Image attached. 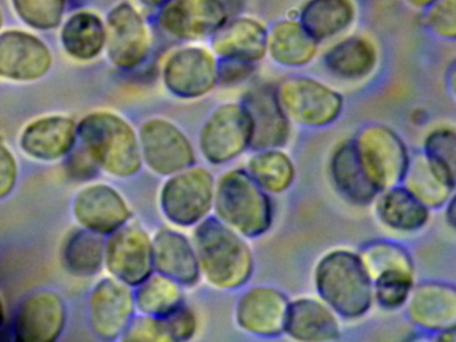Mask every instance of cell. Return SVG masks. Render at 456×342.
<instances>
[{
    "label": "cell",
    "mask_w": 456,
    "mask_h": 342,
    "mask_svg": "<svg viewBox=\"0 0 456 342\" xmlns=\"http://www.w3.org/2000/svg\"><path fill=\"white\" fill-rule=\"evenodd\" d=\"M74 213L85 227L98 234L117 232L130 218L129 208L121 195L103 184L79 192Z\"/></svg>",
    "instance_id": "20"
},
{
    "label": "cell",
    "mask_w": 456,
    "mask_h": 342,
    "mask_svg": "<svg viewBox=\"0 0 456 342\" xmlns=\"http://www.w3.org/2000/svg\"><path fill=\"white\" fill-rule=\"evenodd\" d=\"M164 80L178 98L208 95L218 85V61L213 51L199 45L175 51L164 67Z\"/></svg>",
    "instance_id": "10"
},
{
    "label": "cell",
    "mask_w": 456,
    "mask_h": 342,
    "mask_svg": "<svg viewBox=\"0 0 456 342\" xmlns=\"http://www.w3.org/2000/svg\"><path fill=\"white\" fill-rule=\"evenodd\" d=\"M317 50L319 42L305 31L300 21H281L268 32V53L281 66H306L314 61Z\"/></svg>",
    "instance_id": "28"
},
{
    "label": "cell",
    "mask_w": 456,
    "mask_h": 342,
    "mask_svg": "<svg viewBox=\"0 0 456 342\" xmlns=\"http://www.w3.org/2000/svg\"><path fill=\"white\" fill-rule=\"evenodd\" d=\"M445 205H447L445 219H447L448 224L453 229L455 227V200H453V197Z\"/></svg>",
    "instance_id": "45"
},
{
    "label": "cell",
    "mask_w": 456,
    "mask_h": 342,
    "mask_svg": "<svg viewBox=\"0 0 456 342\" xmlns=\"http://www.w3.org/2000/svg\"><path fill=\"white\" fill-rule=\"evenodd\" d=\"M140 146L149 167L161 175H173L196 163V151L188 136L167 119L148 120L141 128Z\"/></svg>",
    "instance_id": "9"
},
{
    "label": "cell",
    "mask_w": 456,
    "mask_h": 342,
    "mask_svg": "<svg viewBox=\"0 0 456 342\" xmlns=\"http://www.w3.org/2000/svg\"><path fill=\"white\" fill-rule=\"evenodd\" d=\"M354 16V5L349 0H309L301 10L300 24L320 42L344 31Z\"/></svg>",
    "instance_id": "30"
},
{
    "label": "cell",
    "mask_w": 456,
    "mask_h": 342,
    "mask_svg": "<svg viewBox=\"0 0 456 342\" xmlns=\"http://www.w3.org/2000/svg\"><path fill=\"white\" fill-rule=\"evenodd\" d=\"M252 125L241 103L221 104L200 133V150L212 165H225L250 147Z\"/></svg>",
    "instance_id": "8"
},
{
    "label": "cell",
    "mask_w": 456,
    "mask_h": 342,
    "mask_svg": "<svg viewBox=\"0 0 456 342\" xmlns=\"http://www.w3.org/2000/svg\"><path fill=\"white\" fill-rule=\"evenodd\" d=\"M359 256L372 282L381 275L392 272L415 274V265L410 253L403 246L389 240H375L362 246Z\"/></svg>",
    "instance_id": "34"
},
{
    "label": "cell",
    "mask_w": 456,
    "mask_h": 342,
    "mask_svg": "<svg viewBox=\"0 0 456 342\" xmlns=\"http://www.w3.org/2000/svg\"><path fill=\"white\" fill-rule=\"evenodd\" d=\"M65 305L53 291H39L28 297L20 307L15 323L18 341L52 342L65 326Z\"/></svg>",
    "instance_id": "18"
},
{
    "label": "cell",
    "mask_w": 456,
    "mask_h": 342,
    "mask_svg": "<svg viewBox=\"0 0 456 342\" xmlns=\"http://www.w3.org/2000/svg\"><path fill=\"white\" fill-rule=\"evenodd\" d=\"M4 305H2V301H0V325L4 323Z\"/></svg>",
    "instance_id": "48"
},
{
    "label": "cell",
    "mask_w": 456,
    "mask_h": 342,
    "mask_svg": "<svg viewBox=\"0 0 456 342\" xmlns=\"http://www.w3.org/2000/svg\"><path fill=\"white\" fill-rule=\"evenodd\" d=\"M153 264L157 272L183 286L201 278L193 243L175 230L164 229L153 240Z\"/></svg>",
    "instance_id": "22"
},
{
    "label": "cell",
    "mask_w": 456,
    "mask_h": 342,
    "mask_svg": "<svg viewBox=\"0 0 456 342\" xmlns=\"http://www.w3.org/2000/svg\"><path fill=\"white\" fill-rule=\"evenodd\" d=\"M142 2L151 5H161L164 4V3L170 2V0H142Z\"/></svg>",
    "instance_id": "47"
},
{
    "label": "cell",
    "mask_w": 456,
    "mask_h": 342,
    "mask_svg": "<svg viewBox=\"0 0 456 342\" xmlns=\"http://www.w3.org/2000/svg\"><path fill=\"white\" fill-rule=\"evenodd\" d=\"M290 299L279 289L256 286L242 294L236 307L237 325L245 333L279 337L285 333Z\"/></svg>",
    "instance_id": "11"
},
{
    "label": "cell",
    "mask_w": 456,
    "mask_h": 342,
    "mask_svg": "<svg viewBox=\"0 0 456 342\" xmlns=\"http://www.w3.org/2000/svg\"><path fill=\"white\" fill-rule=\"evenodd\" d=\"M17 179V163L12 152L0 143V198L6 197Z\"/></svg>",
    "instance_id": "43"
},
{
    "label": "cell",
    "mask_w": 456,
    "mask_h": 342,
    "mask_svg": "<svg viewBox=\"0 0 456 342\" xmlns=\"http://www.w3.org/2000/svg\"><path fill=\"white\" fill-rule=\"evenodd\" d=\"M314 285L320 299L341 317L360 318L372 307V281L354 251L338 248L322 256Z\"/></svg>",
    "instance_id": "2"
},
{
    "label": "cell",
    "mask_w": 456,
    "mask_h": 342,
    "mask_svg": "<svg viewBox=\"0 0 456 342\" xmlns=\"http://www.w3.org/2000/svg\"><path fill=\"white\" fill-rule=\"evenodd\" d=\"M78 135L87 154L114 175H134L142 166V152L134 130L116 115H89L79 125Z\"/></svg>",
    "instance_id": "4"
},
{
    "label": "cell",
    "mask_w": 456,
    "mask_h": 342,
    "mask_svg": "<svg viewBox=\"0 0 456 342\" xmlns=\"http://www.w3.org/2000/svg\"><path fill=\"white\" fill-rule=\"evenodd\" d=\"M193 246L200 273L218 290H236L249 282L255 272V256L247 238L216 218L207 216L197 224Z\"/></svg>",
    "instance_id": "1"
},
{
    "label": "cell",
    "mask_w": 456,
    "mask_h": 342,
    "mask_svg": "<svg viewBox=\"0 0 456 342\" xmlns=\"http://www.w3.org/2000/svg\"><path fill=\"white\" fill-rule=\"evenodd\" d=\"M162 320L172 341H188L193 338L199 328L196 314L191 307L183 305V302L169 314L162 317Z\"/></svg>",
    "instance_id": "39"
},
{
    "label": "cell",
    "mask_w": 456,
    "mask_h": 342,
    "mask_svg": "<svg viewBox=\"0 0 456 342\" xmlns=\"http://www.w3.org/2000/svg\"><path fill=\"white\" fill-rule=\"evenodd\" d=\"M126 337L125 339L129 341H145V342H170L169 334L165 328L162 317H146L137 318L134 322L129 323Z\"/></svg>",
    "instance_id": "41"
},
{
    "label": "cell",
    "mask_w": 456,
    "mask_h": 342,
    "mask_svg": "<svg viewBox=\"0 0 456 342\" xmlns=\"http://www.w3.org/2000/svg\"><path fill=\"white\" fill-rule=\"evenodd\" d=\"M106 39L109 55L117 66L133 69L148 55V29L130 5H121L109 15Z\"/></svg>",
    "instance_id": "16"
},
{
    "label": "cell",
    "mask_w": 456,
    "mask_h": 342,
    "mask_svg": "<svg viewBox=\"0 0 456 342\" xmlns=\"http://www.w3.org/2000/svg\"><path fill=\"white\" fill-rule=\"evenodd\" d=\"M0 26H2V15H0Z\"/></svg>",
    "instance_id": "49"
},
{
    "label": "cell",
    "mask_w": 456,
    "mask_h": 342,
    "mask_svg": "<svg viewBox=\"0 0 456 342\" xmlns=\"http://www.w3.org/2000/svg\"><path fill=\"white\" fill-rule=\"evenodd\" d=\"M215 189V176L208 168L191 166L170 175L162 187V211L173 224L194 226L213 210Z\"/></svg>",
    "instance_id": "7"
},
{
    "label": "cell",
    "mask_w": 456,
    "mask_h": 342,
    "mask_svg": "<svg viewBox=\"0 0 456 342\" xmlns=\"http://www.w3.org/2000/svg\"><path fill=\"white\" fill-rule=\"evenodd\" d=\"M277 101L290 123L308 128H322L340 118L344 99L330 86L295 77L285 79L276 88Z\"/></svg>",
    "instance_id": "6"
},
{
    "label": "cell",
    "mask_w": 456,
    "mask_h": 342,
    "mask_svg": "<svg viewBox=\"0 0 456 342\" xmlns=\"http://www.w3.org/2000/svg\"><path fill=\"white\" fill-rule=\"evenodd\" d=\"M455 182V174H451L421 152L410 158L402 183L431 210L443 208L453 197Z\"/></svg>",
    "instance_id": "24"
},
{
    "label": "cell",
    "mask_w": 456,
    "mask_h": 342,
    "mask_svg": "<svg viewBox=\"0 0 456 342\" xmlns=\"http://www.w3.org/2000/svg\"><path fill=\"white\" fill-rule=\"evenodd\" d=\"M216 218L244 238H258L271 229L273 203L244 168L223 174L216 182Z\"/></svg>",
    "instance_id": "3"
},
{
    "label": "cell",
    "mask_w": 456,
    "mask_h": 342,
    "mask_svg": "<svg viewBox=\"0 0 456 342\" xmlns=\"http://www.w3.org/2000/svg\"><path fill=\"white\" fill-rule=\"evenodd\" d=\"M95 160L82 147L70 158V173L76 176H90L95 173Z\"/></svg>",
    "instance_id": "44"
},
{
    "label": "cell",
    "mask_w": 456,
    "mask_h": 342,
    "mask_svg": "<svg viewBox=\"0 0 456 342\" xmlns=\"http://www.w3.org/2000/svg\"><path fill=\"white\" fill-rule=\"evenodd\" d=\"M78 128L68 118L50 117L31 123L22 135V147L31 157L52 160L73 149Z\"/></svg>",
    "instance_id": "26"
},
{
    "label": "cell",
    "mask_w": 456,
    "mask_h": 342,
    "mask_svg": "<svg viewBox=\"0 0 456 342\" xmlns=\"http://www.w3.org/2000/svg\"><path fill=\"white\" fill-rule=\"evenodd\" d=\"M52 64L46 45L20 31L0 37V75L10 79L33 80L44 77Z\"/></svg>",
    "instance_id": "17"
},
{
    "label": "cell",
    "mask_w": 456,
    "mask_h": 342,
    "mask_svg": "<svg viewBox=\"0 0 456 342\" xmlns=\"http://www.w3.org/2000/svg\"><path fill=\"white\" fill-rule=\"evenodd\" d=\"M135 302L143 314L165 317L183 304V289L180 283L159 273L141 283Z\"/></svg>",
    "instance_id": "35"
},
{
    "label": "cell",
    "mask_w": 456,
    "mask_h": 342,
    "mask_svg": "<svg viewBox=\"0 0 456 342\" xmlns=\"http://www.w3.org/2000/svg\"><path fill=\"white\" fill-rule=\"evenodd\" d=\"M407 310L410 320L423 330L437 334L455 330V286L434 281L413 285Z\"/></svg>",
    "instance_id": "15"
},
{
    "label": "cell",
    "mask_w": 456,
    "mask_h": 342,
    "mask_svg": "<svg viewBox=\"0 0 456 342\" xmlns=\"http://www.w3.org/2000/svg\"><path fill=\"white\" fill-rule=\"evenodd\" d=\"M375 200L381 224L395 232H418L428 222L429 208L402 184L379 192Z\"/></svg>",
    "instance_id": "27"
},
{
    "label": "cell",
    "mask_w": 456,
    "mask_h": 342,
    "mask_svg": "<svg viewBox=\"0 0 456 342\" xmlns=\"http://www.w3.org/2000/svg\"><path fill=\"white\" fill-rule=\"evenodd\" d=\"M415 285V274L392 272L373 281V301L386 310H396L407 304L411 290Z\"/></svg>",
    "instance_id": "36"
},
{
    "label": "cell",
    "mask_w": 456,
    "mask_h": 342,
    "mask_svg": "<svg viewBox=\"0 0 456 342\" xmlns=\"http://www.w3.org/2000/svg\"><path fill=\"white\" fill-rule=\"evenodd\" d=\"M212 37L213 53L221 59L256 63L268 53V31L253 19L225 21Z\"/></svg>",
    "instance_id": "23"
},
{
    "label": "cell",
    "mask_w": 456,
    "mask_h": 342,
    "mask_svg": "<svg viewBox=\"0 0 456 342\" xmlns=\"http://www.w3.org/2000/svg\"><path fill=\"white\" fill-rule=\"evenodd\" d=\"M135 299L129 285L103 280L95 288L92 299V325L98 336L117 338L130 323Z\"/></svg>",
    "instance_id": "19"
},
{
    "label": "cell",
    "mask_w": 456,
    "mask_h": 342,
    "mask_svg": "<svg viewBox=\"0 0 456 342\" xmlns=\"http://www.w3.org/2000/svg\"><path fill=\"white\" fill-rule=\"evenodd\" d=\"M98 232L76 230L63 248V264L69 272L81 277L95 274L103 259V242Z\"/></svg>",
    "instance_id": "33"
},
{
    "label": "cell",
    "mask_w": 456,
    "mask_h": 342,
    "mask_svg": "<svg viewBox=\"0 0 456 342\" xmlns=\"http://www.w3.org/2000/svg\"><path fill=\"white\" fill-rule=\"evenodd\" d=\"M429 28L445 39H455V0H436L427 16Z\"/></svg>",
    "instance_id": "40"
},
{
    "label": "cell",
    "mask_w": 456,
    "mask_h": 342,
    "mask_svg": "<svg viewBox=\"0 0 456 342\" xmlns=\"http://www.w3.org/2000/svg\"><path fill=\"white\" fill-rule=\"evenodd\" d=\"M408 2L415 7H427V5L434 4L436 0H408Z\"/></svg>",
    "instance_id": "46"
},
{
    "label": "cell",
    "mask_w": 456,
    "mask_h": 342,
    "mask_svg": "<svg viewBox=\"0 0 456 342\" xmlns=\"http://www.w3.org/2000/svg\"><path fill=\"white\" fill-rule=\"evenodd\" d=\"M223 0H172L159 18L167 34L185 40L207 39L225 23Z\"/></svg>",
    "instance_id": "14"
},
{
    "label": "cell",
    "mask_w": 456,
    "mask_h": 342,
    "mask_svg": "<svg viewBox=\"0 0 456 342\" xmlns=\"http://www.w3.org/2000/svg\"><path fill=\"white\" fill-rule=\"evenodd\" d=\"M248 173L268 194L287 191L296 178V168L287 152L280 149L256 151L248 162Z\"/></svg>",
    "instance_id": "31"
},
{
    "label": "cell",
    "mask_w": 456,
    "mask_h": 342,
    "mask_svg": "<svg viewBox=\"0 0 456 342\" xmlns=\"http://www.w3.org/2000/svg\"><path fill=\"white\" fill-rule=\"evenodd\" d=\"M285 333L296 341L327 342L340 338L338 314L322 299L301 297L290 301Z\"/></svg>",
    "instance_id": "21"
},
{
    "label": "cell",
    "mask_w": 456,
    "mask_h": 342,
    "mask_svg": "<svg viewBox=\"0 0 456 342\" xmlns=\"http://www.w3.org/2000/svg\"><path fill=\"white\" fill-rule=\"evenodd\" d=\"M424 154L442 166L451 174H455L456 133L452 127H439L431 131L424 142ZM456 175V174H455Z\"/></svg>",
    "instance_id": "38"
},
{
    "label": "cell",
    "mask_w": 456,
    "mask_h": 342,
    "mask_svg": "<svg viewBox=\"0 0 456 342\" xmlns=\"http://www.w3.org/2000/svg\"><path fill=\"white\" fill-rule=\"evenodd\" d=\"M253 71L255 63L237 59H223L218 63V83L224 86L236 85L247 79Z\"/></svg>",
    "instance_id": "42"
},
{
    "label": "cell",
    "mask_w": 456,
    "mask_h": 342,
    "mask_svg": "<svg viewBox=\"0 0 456 342\" xmlns=\"http://www.w3.org/2000/svg\"><path fill=\"white\" fill-rule=\"evenodd\" d=\"M324 64L330 74L341 79H362L375 67L376 51L362 37H346L325 53Z\"/></svg>",
    "instance_id": "29"
},
{
    "label": "cell",
    "mask_w": 456,
    "mask_h": 342,
    "mask_svg": "<svg viewBox=\"0 0 456 342\" xmlns=\"http://www.w3.org/2000/svg\"><path fill=\"white\" fill-rule=\"evenodd\" d=\"M365 175L376 191L402 184L410 154L403 139L388 126L370 125L354 138Z\"/></svg>",
    "instance_id": "5"
},
{
    "label": "cell",
    "mask_w": 456,
    "mask_h": 342,
    "mask_svg": "<svg viewBox=\"0 0 456 342\" xmlns=\"http://www.w3.org/2000/svg\"><path fill=\"white\" fill-rule=\"evenodd\" d=\"M26 23L38 28H52L60 23L65 0H14Z\"/></svg>",
    "instance_id": "37"
},
{
    "label": "cell",
    "mask_w": 456,
    "mask_h": 342,
    "mask_svg": "<svg viewBox=\"0 0 456 342\" xmlns=\"http://www.w3.org/2000/svg\"><path fill=\"white\" fill-rule=\"evenodd\" d=\"M241 104L252 125L250 150L281 149L288 143L292 123L285 117L277 101L276 90L268 86L253 88L245 94Z\"/></svg>",
    "instance_id": "13"
},
{
    "label": "cell",
    "mask_w": 456,
    "mask_h": 342,
    "mask_svg": "<svg viewBox=\"0 0 456 342\" xmlns=\"http://www.w3.org/2000/svg\"><path fill=\"white\" fill-rule=\"evenodd\" d=\"M109 270L126 285H141L153 273V240L137 224L124 227L109 240Z\"/></svg>",
    "instance_id": "12"
},
{
    "label": "cell",
    "mask_w": 456,
    "mask_h": 342,
    "mask_svg": "<svg viewBox=\"0 0 456 342\" xmlns=\"http://www.w3.org/2000/svg\"><path fill=\"white\" fill-rule=\"evenodd\" d=\"M330 178L338 194L352 205L368 206L379 192L362 170L354 139L341 142L330 162Z\"/></svg>",
    "instance_id": "25"
},
{
    "label": "cell",
    "mask_w": 456,
    "mask_h": 342,
    "mask_svg": "<svg viewBox=\"0 0 456 342\" xmlns=\"http://www.w3.org/2000/svg\"><path fill=\"white\" fill-rule=\"evenodd\" d=\"M62 40L69 53L76 58L90 59L102 50L106 32L100 18L93 13L81 12L66 23Z\"/></svg>",
    "instance_id": "32"
}]
</instances>
